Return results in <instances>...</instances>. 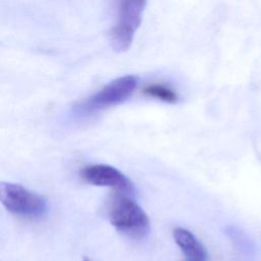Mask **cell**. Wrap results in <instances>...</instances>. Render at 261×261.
Instances as JSON below:
<instances>
[{
	"label": "cell",
	"instance_id": "1",
	"mask_svg": "<svg viewBox=\"0 0 261 261\" xmlns=\"http://www.w3.org/2000/svg\"><path fill=\"white\" fill-rule=\"evenodd\" d=\"M109 219L111 224L120 233L141 240L150 232V219L142 207L132 198L117 197L110 206Z\"/></svg>",
	"mask_w": 261,
	"mask_h": 261
},
{
	"label": "cell",
	"instance_id": "2",
	"mask_svg": "<svg viewBox=\"0 0 261 261\" xmlns=\"http://www.w3.org/2000/svg\"><path fill=\"white\" fill-rule=\"evenodd\" d=\"M1 203L10 213L30 219L42 218L47 212V200L18 184H0Z\"/></svg>",
	"mask_w": 261,
	"mask_h": 261
},
{
	"label": "cell",
	"instance_id": "3",
	"mask_svg": "<svg viewBox=\"0 0 261 261\" xmlns=\"http://www.w3.org/2000/svg\"><path fill=\"white\" fill-rule=\"evenodd\" d=\"M146 4V1L139 0L119 2L117 19L110 31V44L114 51L123 52L129 48L142 22Z\"/></svg>",
	"mask_w": 261,
	"mask_h": 261
},
{
	"label": "cell",
	"instance_id": "4",
	"mask_svg": "<svg viewBox=\"0 0 261 261\" xmlns=\"http://www.w3.org/2000/svg\"><path fill=\"white\" fill-rule=\"evenodd\" d=\"M137 84L138 79L133 74L114 79L83 101L77 108L83 111H94L122 103L134 93Z\"/></svg>",
	"mask_w": 261,
	"mask_h": 261
},
{
	"label": "cell",
	"instance_id": "5",
	"mask_svg": "<svg viewBox=\"0 0 261 261\" xmlns=\"http://www.w3.org/2000/svg\"><path fill=\"white\" fill-rule=\"evenodd\" d=\"M88 184L98 187H109L122 194L133 195L135 187L127 176L117 168L106 164H93L85 167L81 173Z\"/></svg>",
	"mask_w": 261,
	"mask_h": 261
},
{
	"label": "cell",
	"instance_id": "6",
	"mask_svg": "<svg viewBox=\"0 0 261 261\" xmlns=\"http://www.w3.org/2000/svg\"><path fill=\"white\" fill-rule=\"evenodd\" d=\"M172 237L187 261H207L205 247L192 231L184 227H175Z\"/></svg>",
	"mask_w": 261,
	"mask_h": 261
},
{
	"label": "cell",
	"instance_id": "7",
	"mask_svg": "<svg viewBox=\"0 0 261 261\" xmlns=\"http://www.w3.org/2000/svg\"><path fill=\"white\" fill-rule=\"evenodd\" d=\"M144 93L147 94L148 96H151L169 103L175 102L177 100V95L172 89L160 84L150 85L149 87L144 89Z\"/></svg>",
	"mask_w": 261,
	"mask_h": 261
},
{
	"label": "cell",
	"instance_id": "8",
	"mask_svg": "<svg viewBox=\"0 0 261 261\" xmlns=\"http://www.w3.org/2000/svg\"><path fill=\"white\" fill-rule=\"evenodd\" d=\"M83 261H93V260H91V259L88 258V257H85V258L83 259Z\"/></svg>",
	"mask_w": 261,
	"mask_h": 261
}]
</instances>
